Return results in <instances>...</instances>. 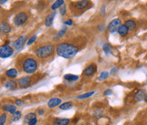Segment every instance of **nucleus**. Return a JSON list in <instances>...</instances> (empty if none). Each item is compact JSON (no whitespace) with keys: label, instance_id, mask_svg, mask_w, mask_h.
Masks as SVG:
<instances>
[{"label":"nucleus","instance_id":"27","mask_svg":"<svg viewBox=\"0 0 147 125\" xmlns=\"http://www.w3.org/2000/svg\"><path fill=\"white\" fill-rule=\"evenodd\" d=\"M21 115H22L21 112L20 111H18L16 113L12 114V116H11V121H12V122H18L19 119L21 118Z\"/></svg>","mask_w":147,"mask_h":125},{"label":"nucleus","instance_id":"1","mask_svg":"<svg viewBox=\"0 0 147 125\" xmlns=\"http://www.w3.org/2000/svg\"><path fill=\"white\" fill-rule=\"evenodd\" d=\"M79 49L76 45L67 42H62L58 44L57 46H56V54L65 59L73 58L74 56L76 55Z\"/></svg>","mask_w":147,"mask_h":125},{"label":"nucleus","instance_id":"5","mask_svg":"<svg viewBox=\"0 0 147 125\" xmlns=\"http://www.w3.org/2000/svg\"><path fill=\"white\" fill-rule=\"evenodd\" d=\"M18 83L19 88H21V89H26L28 87H30L31 85L33 84V77L29 76V75L20 77L18 80Z\"/></svg>","mask_w":147,"mask_h":125},{"label":"nucleus","instance_id":"25","mask_svg":"<svg viewBox=\"0 0 147 125\" xmlns=\"http://www.w3.org/2000/svg\"><path fill=\"white\" fill-rule=\"evenodd\" d=\"M103 51H104V53L105 54L108 55L111 52H112V46H111V44H103Z\"/></svg>","mask_w":147,"mask_h":125},{"label":"nucleus","instance_id":"34","mask_svg":"<svg viewBox=\"0 0 147 125\" xmlns=\"http://www.w3.org/2000/svg\"><path fill=\"white\" fill-rule=\"evenodd\" d=\"M65 13H66V8H65V5H63V7H62L60 8V14H61L62 15H65Z\"/></svg>","mask_w":147,"mask_h":125},{"label":"nucleus","instance_id":"23","mask_svg":"<svg viewBox=\"0 0 147 125\" xmlns=\"http://www.w3.org/2000/svg\"><path fill=\"white\" fill-rule=\"evenodd\" d=\"M65 81H67V82H76V81H77L78 79H79V76L78 75H65Z\"/></svg>","mask_w":147,"mask_h":125},{"label":"nucleus","instance_id":"3","mask_svg":"<svg viewBox=\"0 0 147 125\" xmlns=\"http://www.w3.org/2000/svg\"><path fill=\"white\" fill-rule=\"evenodd\" d=\"M55 50V47L54 44H44V45H41V46L37 47L35 50V55L38 58L46 59L54 54Z\"/></svg>","mask_w":147,"mask_h":125},{"label":"nucleus","instance_id":"40","mask_svg":"<svg viewBox=\"0 0 147 125\" xmlns=\"http://www.w3.org/2000/svg\"><path fill=\"white\" fill-rule=\"evenodd\" d=\"M145 103H147V95H146V97H145V100H144Z\"/></svg>","mask_w":147,"mask_h":125},{"label":"nucleus","instance_id":"31","mask_svg":"<svg viewBox=\"0 0 147 125\" xmlns=\"http://www.w3.org/2000/svg\"><path fill=\"white\" fill-rule=\"evenodd\" d=\"M36 40V36H31L29 39H28V42H27V45H31L33 43H35V41Z\"/></svg>","mask_w":147,"mask_h":125},{"label":"nucleus","instance_id":"33","mask_svg":"<svg viewBox=\"0 0 147 125\" xmlns=\"http://www.w3.org/2000/svg\"><path fill=\"white\" fill-rule=\"evenodd\" d=\"M15 104L16 105V106H22L24 104V101L23 100H21V99H16V101H15Z\"/></svg>","mask_w":147,"mask_h":125},{"label":"nucleus","instance_id":"20","mask_svg":"<svg viewBox=\"0 0 147 125\" xmlns=\"http://www.w3.org/2000/svg\"><path fill=\"white\" fill-rule=\"evenodd\" d=\"M0 31L2 34H7L11 32V26L7 24V23H4L1 22V25H0Z\"/></svg>","mask_w":147,"mask_h":125},{"label":"nucleus","instance_id":"8","mask_svg":"<svg viewBox=\"0 0 147 125\" xmlns=\"http://www.w3.org/2000/svg\"><path fill=\"white\" fill-rule=\"evenodd\" d=\"M96 70H97V66L95 64H90L88 65L86 68L84 69L83 71V75L84 76H92L94 75L95 73H96Z\"/></svg>","mask_w":147,"mask_h":125},{"label":"nucleus","instance_id":"24","mask_svg":"<svg viewBox=\"0 0 147 125\" xmlns=\"http://www.w3.org/2000/svg\"><path fill=\"white\" fill-rule=\"evenodd\" d=\"M73 107V103H70V101H66V103H62L59 108L61 110H63V111H66V110H70L71 108Z\"/></svg>","mask_w":147,"mask_h":125},{"label":"nucleus","instance_id":"10","mask_svg":"<svg viewBox=\"0 0 147 125\" xmlns=\"http://www.w3.org/2000/svg\"><path fill=\"white\" fill-rule=\"evenodd\" d=\"M147 95V93H146V90L145 89H140L138 90L136 93L134 94V100L135 103H140V101H144L145 100V97Z\"/></svg>","mask_w":147,"mask_h":125},{"label":"nucleus","instance_id":"18","mask_svg":"<svg viewBox=\"0 0 147 125\" xmlns=\"http://www.w3.org/2000/svg\"><path fill=\"white\" fill-rule=\"evenodd\" d=\"M55 12H53L52 14H50L48 15L47 17H46V20H45V25H46L47 26L50 27V26H52L53 25V22H54V19L55 17Z\"/></svg>","mask_w":147,"mask_h":125},{"label":"nucleus","instance_id":"12","mask_svg":"<svg viewBox=\"0 0 147 125\" xmlns=\"http://www.w3.org/2000/svg\"><path fill=\"white\" fill-rule=\"evenodd\" d=\"M18 83L12 80V79H10V80L7 81L5 83V88H7V90L14 91L16 89H18Z\"/></svg>","mask_w":147,"mask_h":125},{"label":"nucleus","instance_id":"35","mask_svg":"<svg viewBox=\"0 0 147 125\" xmlns=\"http://www.w3.org/2000/svg\"><path fill=\"white\" fill-rule=\"evenodd\" d=\"M113 94V91L111 89H108V90H105V93H104V95L105 96H108V95H111Z\"/></svg>","mask_w":147,"mask_h":125},{"label":"nucleus","instance_id":"36","mask_svg":"<svg viewBox=\"0 0 147 125\" xmlns=\"http://www.w3.org/2000/svg\"><path fill=\"white\" fill-rule=\"evenodd\" d=\"M64 25H65V26H72V25H73V20L68 19V20L65 21V22H64Z\"/></svg>","mask_w":147,"mask_h":125},{"label":"nucleus","instance_id":"6","mask_svg":"<svg viewBox=\"0 0 147 125\" xmlns=\"http://www.w3.org/2000/svg\"><path fill=\"white\" fill-rule=\"evenodd\" d=\"M14 54V49L8 44H4L0 47V56L1 58H8Z\"/></svg>","mask_w":147,"mask_h":125},{"label":"nucleus","instance_id":"29","mask_svg":"<svg viewBox=\"0 0 147 125\" xmlns=\"http://www.w3.org/2000/svg\"><path fill=\"white\" fill-rule=\"evenodd\" d=\"M34 118H36V114L35 112H29V113H27V114L25 116V120L26 121H30L31 119H34Z\"/></svg>","mask_w":147,"mask_h":125},{"label":"nucleus","instance_id":"4","mask_svg":"<svg viewBox=\"0 0 147 125\" xmlns=\"http://www.w3.org/2000/svg\"><path fill=\"white\" fill-rule=\"evenodd\" d=\"M28 20V15L26 12H20L18 14H16L14 17V25L16 26H20L26 24V22Z\"/></svg>","mask_w":147,"mask_h":125},{"label":"nucleus","instance_id":"13","mask_svg":"<svg viewBox=\"0 0 147 125\" xmlns=\"http://www.w3.org/2000/svg\"><path fill=\"white\" fill-rule=\"evenodd\" d=\"M61 104H62V100L60 98H52V99H50L47 103V106L51 108V109L58 105L60 106Z\"/></svg>","mask_w":147,"mask_h":125},{"label":"nucleus","instance_id":"7","mask_svg":"<svg viewBox=\"0 0 147 125\" xmlns=\"http://www.w3.org/2000/svg\"><path fill=\"white\" fill-rule=\"evenodd\" d=\"M27 42H28V37L26 36H21L15 42H13V46L16 50L19 51L25 46L26 43L27 44Z\"/></svg>","mask_w":147,"mask_h":125},{"label":"nucleus","instance_id":"39","mask_svg":"<svg viewBox=\"0 0 147 125\" xmlns=\"http://www.w3.org/2000/svg\"><path fill=\"white\" fill-rule=\"evenodd\" d=\"M5 2H7V0H5V1H4V0H1V1H0V4H2V5H3V4H5Z\"/></svg>","mask_w":147,"mask_h":125},{"label":"nucleus","instance_id":"28","mask_svg":"<svg viewBox=\"0 0 147 125\" xmlns=\"http://www.w3.org/2000/svg\"><path fill=\"white\" fill-rule=\"evenodd\" d=\"M108 76H109V73L107 72V71H104V72H102V73H101V75H99L98 80H99V81L105 80V79L108 78Z\"/></svg>","mask_w":147,"mask_h":125},{"label":"nucleus","instance_id":"32","mask_svg":"<svg viewBox=\"0 0 147 125\" xmlns=\"http://www.w3.org/2000/svg\"><path fill=\"white\" fill-rule=\"evenodd\" d=\"M36 123H37V118L31 119L30 121L27 122V125H36Z\"/></svg>","mask_w":147,"mask_h":125},{"label":"nucleus","instance_id":"15","mask_svg":"<svg viewBox=\"0 0 147 125\" xmlns=\"http://www.w3.org/2000/svg\"><path fill=\"white\" fill-rule=\"evenodd\" d=\"M2 109L5 112L11 113V114H14V113H16V112H18V110H16V106L13 105V104H5L2 106Z\"/></svg>","mask_w":147,"mask_h":125},{"label":"nucleus","instance_id":"19","mask_svg":"<svg viewBox=\"0 0 147 125\" xmlns=\"http://www.w3.org/2000/svg\"><path fill=\"white\" fill-rule=\"evenodd\" d=\"M118 34H119V36H122V37H124V36H126L128 35V33H129V29L127 28V26L125 25H122L120 27H119V29H118Z\"/></svg>","mask_w":147,"mask_h":125},{"label":"nucleus","instance_id":"14","mask_svg":"<svg viewBox=\"0 0 147 125\" xmlns=\"http://www.w3.org/2000/svg\"><path fill=\"white\" fill-rule=\"evenodd\" d=\"M70 120L67 118H56L53 121V125H68Z\"/></svg>","mask_w":147,"mask_h":125},{"label":"nucleus","instance_id":"30","mask_svg":"<svg viewBox=\"0 0 147 125\" xmlns=\"http://www.w3.org/2000/svg\"><path fill=\"white\" fill-rule=\"evenodd\" d=\"M7 116L5 113H2L1 116H0V125H5V122H7Z\"/></svg>","mask_w":147,"mask_h":125},{"label":"nucleus","instance_id":"26","mask_svg":"<svg viewBox=\"0 0 147 125\" xmlns=\"http://www.w3.org/2000/svg\"><path fill=\"white\" fill-rule=\"evenodd\" d=\"M94 94V92H89V93H84V94H81V95H78L77 96V99L79 100H83V99H87L89 97H92V96Z\"/></svg>","mask_w":147,"mask_h":125},{"label":"nucleus","instance_id":"41","mask_svg":"<svg viewBox=\"0 0 147 125\" xmlns=\"http://www.w3.org/2000/svg\"><path fill=\"white\" fill-rule=\"evenodd\" d=\"M126 125H127V124H126Z\"/></svg>","mask_w":147,"mask_h":125},{"label":"nucleus","instance_id":"9","mask_svg":"<svg viewBox=\"0 0 147 125\" xmlns=\"http://www.w3.org/2000/svg\"><path fill=\"white\" fill-rule=\"evenodd\" d=\"M121 26H122V21H121V19H118V18L114 19L113 21H111L110 24L108 25V31L110 33L117 32Z\"/></svg>","mask_w":147,"mask_h":125},{"label":"nucleus","instance_id":"2","mask_svg":"<svg viewBox=\"0 0 147 125\" xmlns=\"http://www.w3.org/2000/svg\"><path fill=\"white\" fill-rule=\"evenodd\" d=\"M38 62L33 56H26L21 61V69L27 75H33L37 71Z\"/></svg>","mask_w":147,"mask_h":125},{"label":"nucleus","instance_id":"16","mask_svg":"<svg viewBox=\"0 0 147 125\" xmlns=\"http://www.w3.org/2000/svg\"><path fill=\"white\" fill-rule=\"evenodd\" d=\"M18 71L15 69V68H11V69H8L5 72V76L12 79V80L18 77Z\"/></svg>","mask_w":147,"mask_h":125},{"label":"nucleus","instance_id":"17","mask_svg":"<svg viewBox=\"0 0 147 125\" xmlns=\"http://www.w3.org/2000/svg\"><path fill=\"white\" fill-rule=\"evenodd\" d=\"M124 25L127 26L129 31H134V30H135V28L137 27V23L135 22L134 20H133V19L126 20L125 23H124Z\"/></svg>","mask_w":147,"mask_h":125},{"label":"nucleus","instance_id":"37","mask_svg":"<svg viewBox=\"0 0 147 125\" xmlns=\"http://www.w3.org/2000/svg\"><path fill=\"white\" fill-rule=\"evenodd\" d=\"M38 113H39L40 115H43L44 113H45V111H44V110H39V111H38Z\"/></svg>","mask_w":147,"mask_h":125},{"label":"nucleus","instance_id":"11","mask_svg":"<svg viewBox=\"0 0 147 125\" xmlns=\"http://www.w3.org/2000/svg\"><path fill=\"white\" fill-rule=\"evenodd\" d=\"M89 5H90V1H88V0H81V1L74 2L73 7L78 10H84L87 8Z\"/></svg>","mask_w":147,"mask_h":125},{"label":"nucleus","instance_id":"38","mask_svg":"<svg viewBox=\"0 0 147 125\" xmlns=\"http://www.w3.org/2000/svg\"><path fill=\"white\" fill-rule=\"evenodd\" d=\"M115 72H116V69H114V68H113L112 71H111V75H114Z\"/></svg>","mask_w":147,"mask_h":125},{"label":"nucleus","instance_id":"21","mask_svg":"<svg viewBox=\"0 0 147 125\" xmlns=\"http://www.w3.org/2000/svg\"><path fill=\"white\" fill-rule=\"evenodd\" d=\"M64 3L65 1H63V0H56V1L51 5V9L53 11H55L57 8H61L62 5H64Z\"/></svg>","mask_w":147,"mask_h":125},{"label":"nucleus","instance_id":"22","mask_svg":"<svg viewBox=\"0 0 147 125\" xmlns=\"http://www.w3.org/2000/svg\"><path fill=\"white\" fill-rule=\"evenodd\" d=\"M65 32H66V28H65V27L62 28V29H61L60 31H58L57 33H56V35H55V37H54V40H55V41L59 40L60 38H62V37H63V36H65Z\"/></svg>","mask_w":147,"mask_h":125}]
</instances>
